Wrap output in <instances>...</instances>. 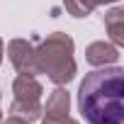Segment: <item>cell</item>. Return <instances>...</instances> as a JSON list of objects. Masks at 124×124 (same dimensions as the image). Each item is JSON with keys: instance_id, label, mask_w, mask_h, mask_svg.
<instances>
[{"instance_id": "cell-5", "label": "cell", "mask_w": 124, "mask_h": 124, "mask_svg": "<svg viewBox=\"0 0 124 124\" xmlns=\"http://www.w3.org/2000/svg\"><path fill=\"white\" fill-rule=\"evenodd\" d=\"M85 61L90 66L100 68V66H112L119 61V49L112 41H93L85 49Z\"/></svg>"}, {"instance_id": "cell-11", "label": "cell", "mask_w": 124, "mask_h": 124, "mask_svg": "<svg viewBox=\"0 0 124 124\" xmlns=\"http://www.w3.org/2000/svg\"><path fill=\"white\" fill-rule=\"evenodd\" d=\"M3 54H5V44H3V39H0V63H3Z\"/></svg>"}, {"instance_id": "cell-7", "label": "cell", "mask_w": 124, "mask_h": 124, "mask_svg": "<svg viewBox=\"0 0 124 124\" xmlns=\"http://www.w3.org/2000/svg\"><path fill=\"white\" fill-rule=\"evenodd\" d=\"M105 27H107V34H109L112 44L117 49L124 46V8H112L105 15Z\"/></svg>"}, {"instance_id": "cell-12", "label": "cell", "mask_w": 124, "mask_h": 124, "mask_svg": "<svg viewBox=\"0 0 124 124\" xmlns=\"http://www.w3.org/2000/svg\"><path fill=\"white\" fill-rule=\"evenodd\" d=\"M0 122H3V112H0Z\"/></svg>"}, {"instance_id": "cell-1", "label": "cell", "mask_w": 124, "mask_h": 124, "mask_svg": "<svg viewBox=\"0 0 124 124\" xmlns=\"http://www.w3.org/2000/svg\"><path fill=\"white\" fill-rule=\"evenodd\" d=\"M78 109L88 124H124V71L100 66L78 88Z\"/></svg>"}, {"instance_id": "cell-10", "label": "cell", "mask_w": 124, "mask_h": 124, "mask_svg": "<svg viewBox=\"0 0 124 124\" xmlns=\"http://www.w3.org/2000/svg\"><path fill=\"white\" fill-rule=\"evenodd\" d=\"M0 124H27L24 119H20V117H15V114H10L5 122H0Z\"/></svg>"}, {"instance_id": "cell-3", "label": "cell", "mask_w": 124, "mask_h": 124, "mask_svg": "<svg viewBox=\"0 0 124 124\" xmlns=\"http://www.w3.org/2000/svg\"><path fill=\"white\" fill-rule=\"evenodd\" d=\"M41 83L34 78V76H17L15 83H12V105H10V114L24 119L27 124L37 122L41 117Z\"/></svg>"}, {"instance_id": "cell-9", "label": "cell", "mask_w": 124, "mask_h": 124, "mask_svg": "<svg viewBox=\"0 0 124 124\" xmlns=\"http://www.w3.org/2000/svg\"><path fill=\"white\" fill-rule=\"evenodd\" d=\"M41 124H78V122L71 117H61V119H44Z\"/></svg>"}, {"instance_id": "cell-8", "label": "cell", "mask_w": 124, "mask_h": 124, "mask_svg": "<svg viewBox=\"0 0 124 124\" xmlns=\"http://www.w3.org/2000/svg\"><path fill=\"white\" fill-rule=\"evenodd\" d=\"M109 3H119V0H63V8H66L73 17H88L95 8L109 5Z\"/></svg>"}, {"instance_id": "cell-2", "label": "cell", "mask_w": 124, "mask_h": 124, "mask_svg": "<svg viewBox=\"0 0 124 124\" xmlns=\"http://www.w3.org/2000/svg\"><path fill=\"white\" fill-rule=\"evenodd\" d=\"M37 51V66L39 73H46L54 85H68L76 78V58H73V39L63 32H54L49 34Z\"/></svg>"}, {"instance_id": "cell-4", "label": "cell", "mask_w": 124, "mask_h": 124, "mask_svg": "<svg viewBox=\"0 0 124 124\" xmlns=\"http://www.w3.org/2000/svg\"><path fill=\"white\" fill-rule=\"evenodd\" d=\"M8 58L15 66L17 73L22 76H39V66H37V51L34 44L27 39H10L8 41Z\"/></svg>"}, {"instance_id": "cell-6", "label": "cell", "mask_w": 124, "mask_h": 124, "mask_svg": "<svg viewBox=\"0 0 124 124\" xmlns=\"http://www.w3.org/2000/svg\"><path fill=\"white\" fill-rule=\"evenodd\" d=\"M68 109H71V95L63 90V85H56V90L46 97L41 114L44 119H61V117H68Z\"/></svg>"}]
</instances>
